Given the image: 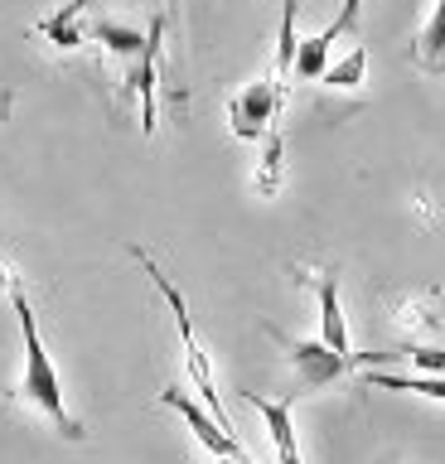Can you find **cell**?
Here are the masks:
<instances>
[{"instance_id": "cell-14", "label": "cell", "mask_w": 445, "mask_h": 464, "mask_svg": "<svg viewBox=\"0 0 445 464\" xmlns=\"http://www.w3.org/2000/svg\"><path fill=\"white\" fill-rule=\"evenodd\" d=\"M363 78H368V49H363V44H353L339 63H329V72L320 82H329V87H358Z\"/></svg>"}, {"instance_id": "cell-9", "label": "cell", "mask_w": 445, "mask_h": 464, "mask_svg": "<svg viewBox=\"0 0 445 464\" xmlns=\"http://www.w3.org/2000/svg\"><path fill=\"white\" fill-rule=\"evenodd\" d=\"M82 10H88V0H68L59 14H49V20L39 24V34H44L49 44H59V49H82V44H88V29L78 24Z\"/></svg>"}, {"instance_id": "cell-15", "label": "cell", "mask_w": 445, "mask_h": 464, "mask_svg": "<svg viewBox=\"0 0 445 464\" xmlns=\"http://www.w3.org/2000/svg\"><path fill=\"white\" fill-rule=\"evenodd\" d=\"M421 63L426 68H440L445 63V0H436V10H430V20L421 29Z\"/></svg>"}, {"instance_id": "cell-8", "label": "cell", "mask_w": 445, "mask_h": 464, "mask_svg": "<svg viewBox=\"0 0 445 464\" xmlns=\"http://www.w3.org/2000/svg\"><path fill=\"white\" fill-rule=\"evenodd\" d=\"M314 295H320V339L329 348H339V353H349V324H343V304H339V276L320 271L314 276Z\"/></svg>"}, {"instance_id": "cell-10", "label": "cell", "mask_w": 445, "mask_h": 464, "mask_svg": "<svg viewBox=\"0 0 445 464\" xmlns=\"http://www.w3.org/2000/svg\"><path fill=\"white\" fill-rule=\"evenodd\" d=\"M368 387H382V392H411V397H430V401H445V377L440 372H368Z\"/></svg>"}, {"instance_id": "cell-3", "label": "cell", "mask_w": 445, "mask_h": 464, "mask_svg": "<svg viewBox=\"0 0 445 464\" xmlns=\"http://www.w3.org/2000/svg\"><path fill=\"white\" fill-rule=\"evenodd\" d=\"M160 406H169V411H179V416H184V426L194 430V440L204 445L213 459H252L247 450H242V440H237V435L227 430V426H223V420L208 411L204 401L184 397L179 387H165V392H160Z\"/></svg>"}, {"instance_id": "cell-17", "label": "cell", "mask_w": 445, "mask_h": 464, "mask_svg": "<svg viewBox=\"0 0 445 464\" xmlns=\"http://www.w3.org/2000/svg\"><path fill=\"white\" fill-rule=\"evenodd\" d=\"M358 5H363V0H343V5H339V14H334V24H329V29H320V34H324V44H334L339 34H349V29L358 24Z\"/></svg>"}, {"instance_id": "cell-1", "label": "cell", "mask_w": 445, "mask_h": 464, "mask_svg": "<svg viewBox=\"0 0 445 464\" xmlns=\"http://www.w3.org/2000/svg\"><path fill=\"white\" fill-rule=\"evenodd\" d=\"M0 281H5V290H10V304H15V319H20V339H24V372H20V392H15V397L24 406H34V411H44L53 426L68 435V440H82L88 430H82V420L68 411L63 377H59V368H53L44 339H39L34 304H30V295H24V281L10 266H0Z\"/></svg>"}, {"instance_id": "cell-5", "label": "cell", "mask_w": 445, "mask_h": 464, "mask_svg": "<svg viewBox=\"0 0 445 464\" xmlns=\"http://www.w3.org/2000/svg\"><path fill=\"white\" fill-rule=\"evenodd\" d=\"M271 334H276V329H271ZM276 339L285 343V353H291V362H295L300 387L339 382V377L353 368V358H349V353H339V348H329L324 339H285V334H276Z\"/></svg>"}, {"instance_id": "cell-16", "label": "cell", "mask_w": 445, "mask_h": 464, "mask_svg": "<svg viewBox=\"0 0 445 464\" xmlns=\"http://www.w3.org/2000/svg\"><path fill=\"white\" fill-rule=\"evenodd\" d=\"M401 358H407L411 368H421V372H440V377H445V348L411 343V348H401Z\"/></svg>"}, {"instance_id": "cell-4", "label": "cell", "mask_w": 445, "mask_h": 464, "mask_svg": "<svg viewBox=\"0 0 445 464\" xmlns=\"http://www.w3.org/2000/svg\"><path fill=\"white\" fill-rule=\"evenodd\" d=\"M276 107H281V82H276V78L247 82L233 102H227L233 136H237V140H262L266 130H271V121H276Z\"/></svg>"}, {"instance_id": "cell-13", "label": "cell", "mask_w": 445, "mask_h": 464, "mask_svg": "<svg viewBox=\"0 0 445 464\" xmlns=\"http://www.w3.org/2000/svg\"><path fill=\"white\" fill-rule=\"evenodd\" d=\"M324 72H329V44H324V34L300 39V49H295V78L300 82H320Z\"/></svg>"}, {"instance_id": "cell-2", "label": "cell", "mask_w": 445, "mask_h": 464, "mask_svg": "<svg viewBox=\"0 0 445 464\" xmlns=\"http://www.w3.org/2000/svg\"><path fill=\"white\" fill-rule=\"evenodd\" d=\"M126 252H131V256L140 261V271H146L150 281H155V290H160V295H165V304H169V314H175V324H179V343H184V362H189V377H194V392H198V401H204V406H208V411L223 420L227 430H237L233 420H227L223 401H218V382H213L208 353H204V343H198V334H194L189 300H184L179 290H175V281H169V276H165L160 266H155V256H150V252H140V246H126Z\"/></svg>"}, {"instance_id": "cell-7", "label": "cell", "mask_w": 445, "mask_h": 464, "mask_svg": "<svg viewBox=\"0 0 445 464\" xmlns=\"http://www.w3.org/2000/svg\"><path fill=\"white\" fill-rule=\"evenodd\" d=\"M165 10H155V20H150V39H146V53L131 63V82H136V92H140V130H155V58H160V39H165Z\"/></svg>"}, {"instance_id": "cell-11", "label": "cell", "mask_w": 445, "mask_h": 464, "mask_svg": "<svg viewBox=\"0 0 445 464\" xmlns=\"http://www.w3.org/2000/svg\"><path fill=\"white\" fill-rule=\"evenodd\" d=\"M88 39L107 44V49L117 53V58L136 63V58L146 53V39H150V34H140V29H126V24H111V20H92V24H88Z\"/></svg>"}, {"instance_id": "cell-18", "label": "cell", "mask_w": 445, "mask_h": 464, "mask_svg": "<svg viewBox=\"0 0 445 464\" xmlns=\"http://www.w3.org/2000/svg\"><path fill=\"white\" fill-rule=\"evenodd\" d=\"M10 111V97H0V116H5Z\"/></svg>"}, {"instance_id": "cell-12", "label": "cell", "mask_w": 445, "mask_h": 464, "mask_svg": "<svg viewBox=\"0 0 445 464\" xmlns=\"http://www.w3.org/2000/svg\"><path fill=\"white\" fill-rule=\"evenodd\" d=\"M295 5L300 0H281V34H276V82H281V92H285V78H295V49H300Z\"/></svg>"}, {"instance_id": "cell-19", "label": "cell", "mask_w": 445, "mask_h": 464, "mask_svg": "<svg viewBox=\"0 0 445 464\" xmlns=\"http://www.w3.org/2000/svg\"><path fill=\"white\" fill-rule=\"evenodd\" d=\"M440 72H445V63H440Z\"/></svg>"}, {"instance_id": "cell-6", "label": "cell", "mask_w": 445, "mask_h": 464, "mask_svg": "<svg viewBox=\"0 0 445 464\" xmlns=\"http://www.w3.org/2000/svg\"><path fill=\"white\" fill-rule=\"evenodd\" d=\"M295 397L300 392H291V397H281V401H266V397H256V392H242V401L266 420V435H271V445H276L281 464H305L300 459V440H295Z\"/></svg>"}]
</instances>
